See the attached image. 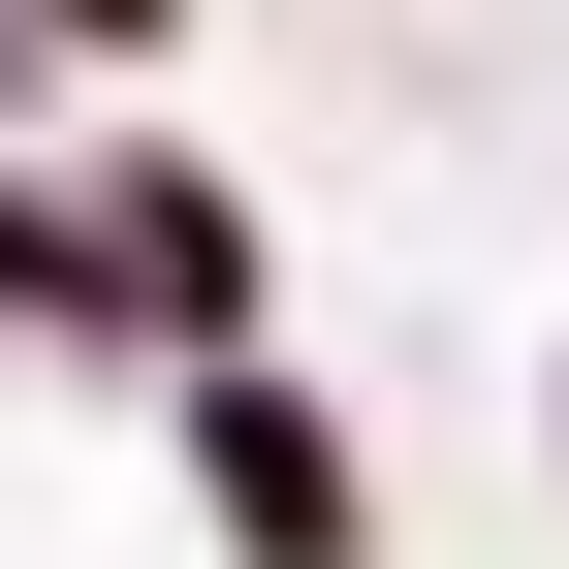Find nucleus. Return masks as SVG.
Instances as JSON below:
<instances>
[{
	"label": "nucleus",
	"mask_w": 569,
	"mask_h": 569,
	"mask_svg": "<svg viewBox=\"0 0 569 569\" xmlns=\"http://www.w3.org/2000/svg\"><path fill=\"white\" fill-rule=\"evenodd\" d=\"M190 507H222V569H380L348 411H317V380H253V348H190Z\"/></svg>",
	"instance_id": "nucleus-1"
},
{
	"label": "nucleus",
	"mask_w": 569,
	"mask_h": 569,
	"mask_svg": "<svg viewBox=\"0 0 569 569\" xmlns=\"http://www.w3.org/2000/svg\"><path fill=\"white\" fill-rule=\"evenodd\" d=\"M96 253H127V348H253V190L222 159H96Z\"/></svg>",
	"instance_id": "nucleus-2"
},
{
	"label": "nucleus",
	"mask_w": 569,
	"mask_h": 569,
	"mask_svg": "<svg viewBox=\"0 0 569 569\" xmlns=\"http://www.w3.org/2000/svg\"><path fill=\"white\" fill-rule=\"evenodd\" d=\"M0 348H127V253H96V190H0Z\"/></svg>",
	"instance_id": "nucleus-3"
},
{
	"label": "nucleus",
	"mask_w": 569,
	"mask_h": 569,
	"mask_svg": "<svg viewBox=\"0 0 569 569\" xmlns=\"http://www.w3.org/2000/svg\"><path fill=\"white\" fill-rule=\"evenodd\" d=\"M32 32H63V63H159V32H190V0H32Z\"/></svg>",
	"instance_id": "nucleus-4"
},
{
	"label": "nucleus",
	"mask_w": 569,
	"mask_h": 569,
	"mask_svg": "<svg viewBox=\"0 0 569 569\" xmlns=\"http://www.w3.org/2000/svg\"><path fill=\"white\" fill-rule=\"evenodd\" d=\"M0 96H63V32H32V0H0Z\"/></svg>",
	"instance_id": "nucleus-5"
}]
</instances>
